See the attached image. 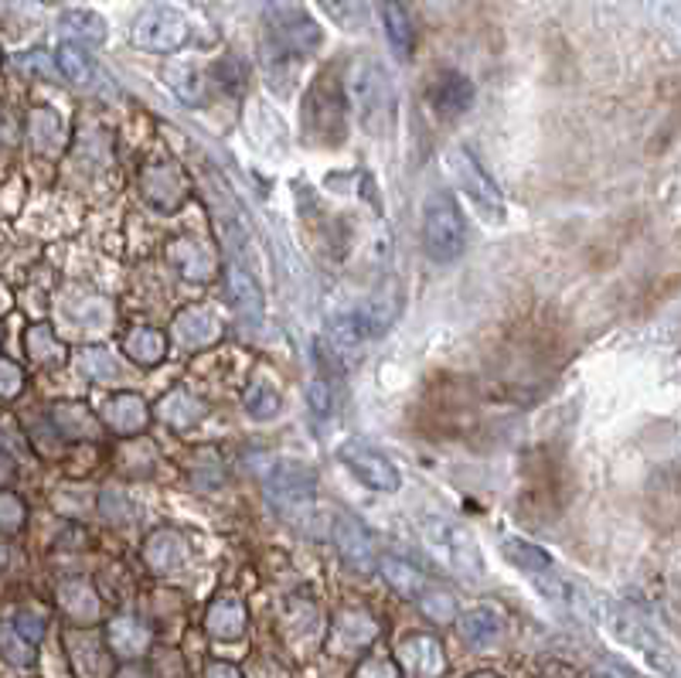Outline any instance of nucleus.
Segmentation results:
<instances>
[{"label":"nucleus","mask_w":681,"mask_h":678,"mask_svg":"<svg viewBox=\"0 0 681 678\" xmlns=\"http://www.w3.org/2000/svg\"><path fill=\"white\" fill-rule=\"evenodd\" d=\"M320 28L317 21L297 4V0H269L263 8V28H260V52L269 79L283 75L317 52Z\"/></svg>","instance_id":"1"},{"label":"nucleus","mask_w":681,"mask_h":678,"mask_svg":"<svg viewBox=\"0 0 681 678\" xmlns=\"http://www.w3.org/2000/svg\"><path fill=\"white\" fill-rule=\"evenodd\" d=\"M344 92L351 99V106H355L362 127L371 137H389L392 134V123H395V86H392V75H389V68L382 62L371 59V55L351 62Z\"/></svg>","instance_id":"2"},{"label":"nucleus","mask_w":681,"mask_h":678,"mask_svg":"<svg viewBox=\"0 0 681 678\" xmlns=\"http://www.w3.org/2000/svg\"><path fill=\"white\" fill-rule=\"evenodd\" d=\"M423 246L430 260L453 263L467 249V222L461 205L446 191H430L423 202Z\"/></svg>","instance_id":"3"},{"label":"nucleus","mask_w":681,"mask_h":678,"mask_svg":"<svg viewBox=\"0 0 681 678\" xmlns=\"http://www.w3.org/2000/svg\"><path fill=\"white\" fill-rule=\"evenodd\" d=\"M348 106H344V89L338 86V79L331 72L317 75V83L311 86L307 99H304V113H300V130H304L307 140L335 147L344 140L348 130Z\"/></svg>","instance_id":"4"},{"label":"nucleus","mask_w":681,"mask_h":678,"mask_svg":"<svg viewBox=\"0 0 681 678\" xmlns=\"http://www.w3.org/2000/svg\"><path fill=\"white\" fill-rule=\"evenodd\" d=\"M423 536H426V545L433 549V556L453 569L457 576L470 583H481L484 576V556L481 549H477V539L464 529V525L450 522V518H426L423 522Z\"/></svg>","instance_id":"5"},{"label":"nucleus","mask_w":681,"mask_h":678,"mask_svg":"<svg viewBox=\"0 0 681 678\" xmlns=\"http://www.w3.org/2000/svg\"><path fill=\"white\" fill-rule=\"evenodd\" d=\"M266 494H269L276 512L287 515L290 522H300L314 505L317 477L307 464H300V461H276L266 470Z\"/></svg>","instance_id":"6"},{"label":"nucleus","mask_w":681,"mask_h":678,"mask_svg":"<svg viewBox=\"0 0 681 678\" xmlns=\"http://www.w3.org/2000/svg\"><path fill=\"white\" fill-rule=\"evenodd\" d=\"M446 171H450L453 185H457L470 198V205L481 212L491 225L504 222V215H508V212H504V198H501L497 185L488 178V171L477 164V158L470 154L467 147L446 150Z\"/></svg>","instance_id":"7"},{"label":"nucleus","mask_w":681,"mask_h":678,"mask_svg":"<svg viewBox=\"0 0 681 678\" xmlns=\"http://www.w3.org/2000/svg\"><path fill=\"white\" fill-rule=\"evenodd\" d=\"M130 41L143 48V52L171 55L188 41V21L174 8H150L134 21Z\"/></svg>","instance_id":"8"},{"label":"nucleus","mask_w":681,"mask_h":678,"mask_svg":"<svg viewBox=\"0 0 681 678\" xmlns=\"http://www.w3.org/2000/svg\"><path fill=\"white\" fill-rule=\"evenodd\" d=\"M607 624H610V631H614L617 641H623V644H630V648L644 651V658H647L651 665H665V675L674 678V658H671V651L661 648L658 631H654V627H651L638 611H630V607H623V604H610V607H607Z\"/></svg>","instance_id":"9"},{"label":"nucleus","mask_w":681,"mask_h":678,"mask_svg":"<svg viewBox=\"0 0 681 678\" xmlns=\"http://www.w3.org/2000/svg\"><path fill=\"white\" fill-rule=\"evenodd\" d=\"M338 457L344 461V467L358 477L362 485H368L371 491H382V494H392L399 491L402 485V477H399V467L382 454V450H375L362 440H348L341 450H338Z\"/></svg>","instance_id":"10"},{"label":"nucleus","mask_w":681,"mask_h":678,"mask_svg":"<svg viewBox=\"0 0 681 678\" xmlns=\"http://www.w3.org/2000/svg\"><path fill=\"white\" fill-rule=\"evenodd\" d=\"M375 638H378V620L368 611H341L335 617L327 648H331L335 655H355V651L368 648Z\"/></svg>","instance_id":"11"},{"label":"nucleus","mask_w":681,"mask_h":678,"mask_svg":"<svg viewBox=\"0 0 681 678\" xmlns=\"http://www.w3.org/2000/svg\"><path fill=\"white\" fill-rule=\"evenodd\" d=\"M225 290H229V304H232L242 328H260V321H263V290H260V284L252 280L242 266L229 263V269H225Z\"/></svg>","instance_id":"12"},{"label":"nucleus","mask_w":681,"mask_h":678,"mask_svg":"<svg viewBox=\"0 0 681 678\" xmlns=\"http://www.w3.org/2000/svg\"><path fill=\"white\" fill-rule=\"evenodd\" d=\"M335 545H338L348 569H355V573H371L375 569L371 539H368V532L362 529L355 518L338 515V522H335Z\"/></svg>","instance_id":"13"},{"label":"nucleus","mask_w":681,"mask_h":678,"mask_svg":"<svg viewBox=\"0 0 681 678\" xmlns=\"http://www.w3.org/2000/svg\"><path fill=\"white\" fill-rule=\"evenodd\" d=\"M399 658L406 665L416 678H440L446 671V655H443V644L430 635H413L402 641L399 648Z\"/></svg>","instance_id":"14"},{"label":"nucleus","mask_w":681,"mask_h":678,"mask_svg":"<svg viewBox=\"0 0 681 678\" xmlns=\"http://www.w3.org/2000/svg\"><path fill=\"white\" fill-rule=\"evenodd\" d=\"M174 341L185 344V348H212L218 338H222V328H218V321L212 311L205 307H188L181 311L178 317H174Z\"/></svg>","instance_id":"15"},{"label":"nucleus","mask_w":681,"mask_h":678,"mask_svg":"<svg viewBox=\"0 0 681 678\" xmlns=\"http://www.w3.org/2000/svg\"><path fill=\"white\" fill-rule=\"evenodd\" d=\"M150 627L140 620V617H113L110 627H106V644H110V655L116 658H140L143 651L150 648Z\"/></svg>","instance_id":"16"},{"label":"nucleus","mask_w":681,"mask_h":678,"mask_svg":"<svg viewBox=\"0 0 681 678\" xmlns=\"http://www.w3.org/2000/svg\"><path fill=\"white\" fill-rule=\"evenodd\" d=\"M143 194L150 205L157 209H178L185 202V178L178 167L171 164H154L143 171Z\"/></svg>","instance_id":"17"},{"label":"nucleus","mask_w":681,"mask_h":678,"mask_svg":"<svg viewBox=\"0 0 681 678\" xmlns=\"http://www.w3.org/2000/svg\"><path fill=\"white\" fill-rule=\"evenodd\" d=\"M106 426L116 437H137L150 426V410L140 395L134 392H116L106 406Z\"/></svg>","instance_id":"18"},{"label":"nucleus","mask_w":681,"mask_h":678,"mask_svg":"<svg viewBox=\"0 0 681 678\" xmlns=\"http://www.w3.org/2000/svg\"><path fill=\"white\" fill-rule=\"evenodd\" d=\"M474 99V86L461 72H443L430 86V106L440 116H461Z\"/></svg>","instance_id":"19"},{"label":"nucleus","mask_w":681,"mask_h":678,"mask_svg":"<svg viewBox=\"0 0 681 678\" xmlns=\"http://www.w3.org/2000/svg\"><path fill=\"white\" fill-rule=\"evenodd\" d=\"M143 560L150 569H157V573H171V569H178L185 566L188 560V542L181 532H174V529H157L154 536H150L143 542Z\"/></svg>","instance_id":"20"},{"label":"nucleus","mask_w":681,"mask_h":678,"mask_svg":"<svg viewBox=\"0 0 681 678\" xmlns=\"http://www.w3.org/2000/svg\"><path fill=\"white\" fill-rule=\"evenodd\" d=\"M205 627L212 638L222 641H239L245 635V607L236 597H218L205 614Z\"/></svg>","instance_id":"21"},{"label":"nucleus","mask_w":681,"mask_h":678,"mask_svg":"<svg viewBox=\"0 0 681 678\" xmlns=\"http://www.w3.org/2000/svg\"><path fill=\"white\" fill-rule=\"evenodd\" d=\"M59 604L75 624H92L99 617V597L89 580H62L59 583Z\"/></svg>","instance_id":"22"},{"label":"nucleus","mask_w":681,"mask_h":678,"mask_svg":"<svg viewBox=\"0 0 681 678\" xmlns=\"http://www.w3.org/2000/svg\"><path fill=\"white\" fill-rule=\"evenodd\" d=\"M157 416L167 426H174V430H188V426H194L201 416H205V403L194 399L188 389H174L157 403Z\"/></svg>","instance_id":"23"},{"label":"nucleus","mask_w":681,"mask_h":678,"mask_svg":"<svg viewBox=\"0 0 681 678\" xmlns=\"http://www.w3.org/2000/svg\"><path fill=\"white\" fill-rule=\"evenodd\" d=\"M123 351H126V359H134L137 365L150 368L167 355V335L154 331V328H134L123 338Z\"/></svg>","instance_id":"24"},{"label":"nucleus","mask_w":681,"mask_h":678,"mask_svg":"<svg viewBox=\"0 0 681 678\" xmlns=\"http://www.w3.org/2000/svg\"><path fill=\"white\" fill-rule=\"evenodd\" d=\"M52 419L59 426V434L65 440H96L99 437V423L83 403H62L52 410Z\"/></svg>","instance_id":"25"},{"label":"nucleus","mask_w":681,"mask_h":678,"mask_svg":"<svg viewBox=\"0 0 681 678\" xmlns=\"http://www.w3.org/2000/svg\"><path fill=\"white\" fill-rule=\"evenodd\" d=\"M382 24H386V38L392 45V52L399 59H409L413 55V21L399 0H382Z\"/></svg>","instance_id":"26"},{"label":"nucleus","mask_w":681,"mask_h":678,"mask_svg":"<svg viewBox=\"0 0 681 678\" xmlns=\"http://www.w3.org/2000/svg\"><path fill=\"white\" fill-rule=\"evenodd\" d=\"M55 65H59V72L65 75V79L75 83V86H92L96 83V62L89 59V52H86V48H79V45H59Z\"/></svg>","instance_id":"27"},{"label":"nucleus","mask_w":681,"mask_h":678,"mask_svg":"<svg viewBox=\"0 0 681 678\" xmlns=\"http://www.w3.org/2000/svg\"><path fill=\"white\" fill-rule=\"evenodd\" d=\"M62 32L79 45H103L106 41V21L92 11H68L62 14Z\"/></svg>","instance_id":"28"},{"label":"nucleus","mask_w":681,"mask_h":678,"mask_svg":"<svg viewBox=\"0 0 681 678\" xmlns=\"http://www.w3.org/2000/svg\"><path fill=\"white\" fill-rule=\"evenodd\" d=\"M461 635H464L467 644L484 648V644H491V641L501 635V617H497L494 611H488V607L467 611V614L461 617Z\"/></svg>","instance_id":"29"},{"label":"nucleus","mask_w":681,"mask_h":678,"mask_svg":"<svg viewBox=\"0 0 681 678\" xmlns=\"http://www.w3.org/2000/svg\"><path fill=\"white\" fill-rule=\"evenodd\" d=\"M382 573H386V583H389L395 593L406 597V600H416V597L426 590V583H430L419 569H413L409 563H402V560H395V556H386V560H382Z\"/></svg>","instance_id":"30"},{"label":"nucleus","mask_w":681,"mask_h":678,"mask_svg":"<svg viewBox=\"0 0 681 678\" xmlns=\"http://www.w3.org/2000/svg\"><path fill=\"white\" fill-rule=\"evenodd\" d=\"M24 344H28V355L38 365H59L65 359V344L55 338V331L48 328V324H35V328H28Z\"/></svg>","instance_id":"31"},{"label":"nucleus","mask_w":681,"mask_h":678,"mask_svg":"<svg viewBox=\"0 0 681 678\" xmlns=\"http://www.w3.org/2000/svg\"><path fill=\"white\" fill-rule=\"evenodd\" d=\"M31 140H35V147L41 150V154H55V150L62 147V140H65L62 120L52 110H38L31 116Z\"/></svg>","instance_id":"32"},{"label":"nucleus","mask_w":681,"mask_h":678,"mask_svg":"<svg viewBox=\"0 0 681 678\" xmlns=\"http://www.w3.org/2000/svg\"><path fill=\"white\" fill-rule=\"evenodd\" d=\"M504 560L512 566L525 569V573H548L552 569V560L545 556V549L525 542V539H508L504 542Z\"/></svg>","instance_id":"33"},{"label":"nucleus","mask_w":681,"mask_h":678,"mask_svg":"<svg viewBox=\"0 0 681 678\" xmlns=\"http://www.w3.org/2000/svg\"><path fill=\"white\" fill-rule=\"evenodd\" d=\"M280 406H283V395H280V389H276V386L252 382L245 389V410H249L252 419H273L276 413H280Z\"/></svg>","instance_id":"34"},{"label":"nucleus","mask_w":681,"mask_h":678,"mask_svg":"<svg viewBox=\"0 0 681 678\" xmlns=\"http://www.w3.org/2000/svg\"><path fill=\"white\" fill-rule=\"evenodd\" d=\"M317 4L338 21L344 32H362L368 24V4L365 0H317Z\"/></svg>","instance_id":"35"},{"label":"nucleus","mask_w":681,"mask_h":678,"mask_svg":"<svg viewBox=\"0 0 681 678\" xmlns=\"http://www.w3.org/2000/svg\"><path fill=\"white\" fill-rule=\"evenodd\" d=\"M416 604L433 624H450L453 617H457V600H453L446 590L433 587V583H426V590L416 597Z\"/></svg>","instance_id":"36"},{"label":"nucleus","mask_w":681,"mask_h":678,"mask_svg":"<svg viewBox=\"0 0 681 678\" xmlns=\"http://www.w3.org/2000/svg\"><path fill=\"white\" fill-rule=\"evenodd\" d=\"M0 655H4V662L17 665V668H31L35 665V644L24 641L14 624H0Z\"/></svg>","instance_id":"37"},{"label":"nucleus","mask_w":681,"mask_h":678,"mask_svg":"<svg viewBox=\"0 0 681 678\" xmlns=\"http://www.w3.org/2000/svg\"><path fill=\"white\" fill-rule=\"evenodd\" d=\"M28 508L14 491H0V536H17L24 529Z\"/></svg>","instance_id":"38"},{"label":"nucleus","mask_w":681,"mask_h":678,"mask_svg":"<svg viewBox=\"0 0 681 678\" xmlns=\"http://www.w3.org/2000/svg\"><path fill=\"white\" fill-rule=\"evenodd\" d=\"M83 372L96 382H113L116 379V365H113L106 348H86L83 351Z\"/></svg>","instance_id":"39"},{"label":"nucleus","mask_w":681,"mask_h":678,"mask_svg":"<svg viewBox=\"0 0 681 678\" xmlns=\"http://www.w3.org/2000/svg\"><path fill=\"white\" fill-rule=\"evenodd\" d=\"M181 249H188V260H178L188 280H209L215 263H212V256L205 253V249H201L198 242H191V239H181Z\"/></svg>","instance_id":"40"},{"label":"nucleus","mask_w":681,"mask_h":678,"mask_svg":"<svg viewBox=\"0 0 681 678\" xmlns=\"http://www.w3.org/2000/svg\"><path fill=\"white\" fill-rule=\"evenodd\" d=\"M24 389V372L11 359H0V399H14Z\"/></svg>","instance_id":"41"},{"label":"nucleus","mask_w":681,"mask_h":678,"mask_svg":"<svg viewBox=\"0 0 681 678\" xmlns=\"http://www.w3.org/2000/svg\"><path fill=\"white\" fill-rule=\"evenodd\" d=\"M307 403H311V410H314L317 416H331V410H335V392H331V386H327L324 379L311 382V389H307Z\"/></svg>","instance_id":"42"},{"label":"nucleus","mask_w":681,"mask_h":678,"mask_svg":"<svg viewBox=\"0 0 681 678\" xmlns=\"http://www.w3.org/2000/svg\"><path fill=\"white\" fill-rule=\"evenodd\" d=\"M355 678H402V671L392 658H368L358 665Z\"/></svg>","instance_id":"43"},{"label":"nucleus","mask_w":681,"mask_h":678,"mask_svg":"<svg viewBox=\"0 0 681 678\" xmlns=\"http://www.w3.org/2000/svg\"><path fill=\"white\" fill-rule=\"evenodd\" d=\"M14 631L24 638V641H41V635H45V617L41 614H28V611H24V614H17V620H14Z\"/></svg>","instance_id":"44"},{"label":"nucleus","mask_w":681,"mask_h":678,"mask_svg":"<svg viewBox=\"0 0 681 678\" xmlns=\"http://www.w3.org/2000/svg\"><path fill=\"white\" fill-rule=\"evenodd\" d=\"M99 508H103V515L113 518V522H126L134 515V508L126 505L123 494H116V491H103V498H99Z\"/></svg>","instance_id":"45"},{"label":"nucleus","mask_w":681,"mask_h":678,"mask_svg":"<svg viewBox=\"0 0 681 678\" xmlns=\"http://www.w3.org/2000/svg\"><path fill=\"white\" fill-rule=\"evenodd\" d=\"M205 678H242V671L236 665H229V662H212L205 668Z\"/></svg>","instance_id":"46"},{"label":"nucleus","mask_w":681,"mask_h":678,"mask_svg":"<svg viewBox=\"0 0 681 678\" xmlns=\"http://www.w3.org/2000/svg\"><path fill=\"white\" fill-rule=\"evenodd\" d=\"M14 470H11V464L4 461V457H0V481H4V477H11Z\"/></svg>","instance_id":"47"},{"label":"nucleus","mask_w":681,"mask_h":678,"mask_svg":"<svg viewBox=\"0 0 681 678\" xmlns=\"http://www.w3.org/2000/svg\"><path fill=\"white\" fill-rule=\"evenodd\" d=\"M470 678H497V675H491V671H477V675H470Z\"/></svg>","instance_id":"48"},{"label":"nucleus","mask_w":681,"mask_h":678,"mask_svg":"<svg viewBox=\"0 0 681 678\" xmlns=\"http://www.w3.org/2000/svg\"><path fill=\"white\" fill-rule=\"evenodd\" d=\"M0 311H8V297L4 293H0Z\"/></svg>","instance_id":"49"},{"label":"nucleus","mask_w":681,"mask_h":678,"mask_svg":"<svg viewBox=\"0 0 681 678\" xmlns=\"http://www.w3.org/2000/svg\"><path fill=\"white\" fill-rule=\"evenodd\" d=\"M0 566H4V549H0Z\"/></svg>","instance_id":"50"}]
</instances>
